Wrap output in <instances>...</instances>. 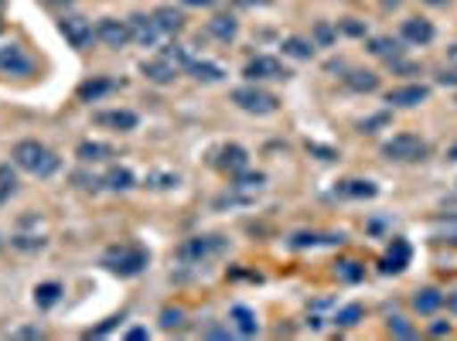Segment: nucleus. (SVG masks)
<instances>
[{
    "instance_id": "nucleus-1",
    "label": "nucleus",
    "mask_w": 457,
    "mask_h": 341,
    "mask_svg": "<svg viewBox=\"0 0 457 341\" xmlns=\"http://www.w3.org/2000/svg\"><path fill=\"white\" fill-rule=\"evenodd\" d=\"M11 157H14V164H18L24 174H31V178H52V174L62 168V157H58L52 147H45L41 140H18Z\"/></svg>"
},
{
    "instance_id": "nucleus-2",
    "label": "nucleus",
    "mask_w": 457,
    "mask_h": 341,
    "mask_svg": "<svg viewBox=\"0 0 457 341\" xmlns=\"http://www.w3.org/2000/svg\"><path fill=\"white\" fill-rule=\"evenodd\" d=\"M147 263H151V256L140 246H113L103 253V266L116 277H137L147 270Z\"/></svg>"
},
{
    "instance_id": "nucleus-3",
    "label": "nucleus",
    "mask_w": 457,
    "mask_h": 341,
    "mask_svg": "<svg viewBox=\"0 0 457 341\" xmlns=\"http://www.w3.org/2000/svg\"><path fill=\"white\" fill-rule=\"evenodd\" d=\"M232 103L243 110V113H253V116H270L280 110V99L267 89H260V86H239V89H232Z\"/></svg>"
},
{
    "instance_id": "nucleus-4",
    "label": "nucleus",
    "mask_w": 457,
    "mask_h": 341,
    "mask_svg": "<svg viewBox=\"0 0 457 341\" xmlns=\"http://www.w3.org/2000/svg\"><path fill=\"white\" fill-rule=\"evenodd\" d=\"M382 154L389 161H396V164H417V161L427 157V144L420 140L417 133H396L393 140L382 144Z\"/></svg>"
},
{
    "instance_id": "nucleus-5",
    "label": "nucleus",
    "mask_w": 457,
    "mask_h": 341,
    "mask_svg": "<svg viewBox=\"0 0 457 341\" xmlns=\"http://www.w3.org/2000/svg\"><path fill=\"white\" fill-rule=\"evenodd\" d=\"M222 253H226V239L222 236H195V239H188L185 246L178 249L181 263H191V266L209 263V260L222 256Z\"/></svg>"
},
{
    "instance_id": "nucleus-6",
    "label": "nucleus",
    "mask_w": 457,
    "mask_h": 341,
    "mask_svg": "<svg viewBox=\"0 0 457 341\" xmlns=\"http://www.w3.org/2000/svg\"><path fill=\"white\" fill-rule=\"evenodd\" d=\"M35 72V58L21 48L18 41H4L0 45V76H31Z\"/></svg>"
},
{
    "instance_id": "nucleus-7",
    "label": "nucleus",
    "mask_w": 457,
    "mask_h": 341,
    "mask_svg": "<svg viewBox=\"0 0 457 341\" xmlns=\"http://www.w3.org/2000/svg\"><path fill=\"white\" fill-rule=\"evenodd\" d=\"M96 41H103L106 48H127L134 41V31H130V21H116V18H103L96 24Z\"/></svg>"
},
{
    "instance_id": "nucleus-8",
    "label": "nucleus",
    "mask_w": 457,
    "mask_h": 341,
    "mask_svg": "<svg viewBox=\"0 0 457 341\" xmlns=\"http://www.w3.org/2000/svg\"><path fill=\"white\" fill-rule=\"evenodd\" d=\"M58 31L65 35V41H69L72 48H89V45H93V38H96L93 21L76 18V14H65V18L58 21Z\"/></svg>"
},
{
    "instance_id": "nucleus-9",
    "label": "nucleus",
    "mask_w": 457,
    "mask_h": 341,
    "mask_svg": "<svg viewBox=\"0 0 457 341\" xmlns=\"http://www.w3.org/2000/svg\"><path fill=\"white\" fill-rule=\"evenodd\" d=\"M130 31H134L137 45H144V48H157L161 38H168V35L161 31V24L154 21V14H134V18H130Z\"/></svg>"
},
{
    "instance_id": "nucleus-10",
    "label": "nucleus",
    "mask_w": 457,
    "mask_h": 341,
    "mask_svg": "<svg viewBox=\"0 0 457 341\" xmlns=\"http://www.w3.org/2000/svg\"><path fill=\"white\" fill-rule=\"evenodd\" d=\"M212 164L219 170H226V174H243V170L249 168V154L239 147V144H226V147H219L215 151V157H212Z\"/></svg>"
},
{
    "instance_id": "nucleus-11",
    "label": "nucleus",
    "mask_w": 457,
    "mask_h": 341,
    "mask_svg": "<svg viewBox=\"0 0 457 341\" xmlns=\"http://www.w3.org/2000/svg\"><path fill=\"white\" fill-rule=\"evenodd\" d=\"M243 76H246L249 82H267V79H287L290 72H287L277 58L256 55V58H249L246 62V72H243Z\"/></svg>"
},
{
    "instance_id": "nucleus-12",
    "label": "nucleus",
    "mask_w": 457,
    "mask_h": 341,
    "mask_svg": "<svg viewBox=\"0 0 457 341\" xmlns=\"http://www.w3.org/2000/svg\"><path fill=\"white\" fill-rule=\"evenodd\" d=\"M140 72L151 79V82H157V86H168V82H174V79H178V72H181V69H178V62H174L168 52H161L157 58L144 62V65H140Z\"/></svg>"
},
{
    "instance_id": "nucleus-13",
    "label": "nucleus",
    "mask_w": 457,
    "mask_h": 341,
    "mask_svg": "<svg viewBox=\"0 0 457 341\" xmlns=\"http://www.w3.org/2000/svg\"><path fill=\"white\" fill-rule=\"evenodd\" d=\"M427 96H430L427 86H400V89H389V93H386V103H389V106H400V110H410V106L427 103Z\"/></svg>"
},
{
    "instance_id": "nucleus-14",
    "label": "nucleus",
    "mask_w": 457,
    "mask_h": 341,
    "mask_svg": "<svg viewBox=\"0 0 457 341\" xmlns=\"http://www.w3.org/2000/svg\"><path fill=\"white\" fill-rule=\"evenodd\" d=\"M96 127H110V130H120V133H130L137 130V113L130 110H103V113L93 116Z\"/></svg>"
},
{
    "instance_id": "nucleus-15",
    "label": "nucleus",
    "mask_w": 457,
    "mask_h": 341,
    "mask_svg": "<svg viewBox=\"0 0 457 341\" xmlns=\"http://www.w3.org/2000/svg\"><path fill=\"white\" fill-rule=\"evenodd\" d=\"M400 35H403V41H410V45H430L437 31H434V24L427 18H406L400 28Z\"/></svg>"
},
{
    "instance_id": "nucleus-16",
    "label": "nucleus",
    "mask_w": 457,
    "mask_h": 341,
    "mask_svg": "<svg viewBox=\"0 0 457 341\" xmlns=\"http://www.w3.org/2000/svg\"><path fill=\"white\" fill-rule=\"evenodd\" d=\"M228 328H232L236 335H243V338H253V335L260 331V321H256V314H253L249 307L239 304V307L228 311Z\"/></svg>"
},
{
    "instance_id": "nucleus-17",
    "label": "nucleus",
    "mask_w": 457,
    "mask_h": 341,
    "mask_svg": "<svg viewBox=\"0 0 457 341\" xmlns=\"http://www.w3.org/2000/svg\"><path fill=\"white\" fill-rule=\"evenodd\" d=\"M209 35L219 41H236V35H239V21L232 18V14H219V18L209 21Z\"/></svg>"
},
{
    "instance_id": "nucleus-18",
    "label": "nucleus",
    "mask_w": 457,
    "mask_h": 341,
    "mask_svg": "<svg viewBox=\"0 0 457 341\" xmlns=\"http://www.w3.org/2000/svg\"><path fill=\"white\" fill-rule=\"evenodd\" d=\"M113 89H116L113 79H89V82L79 86V99H82V103H99L103 96L113 93Z\"/></svg>"
},
{
    "instance_id": "nucleus-19",
    "label": "nucleus",
    "mask_w": 457,
    "mask_h": 341,
    "mask_svg": "<svg viewBox=\"0 0 457 341\" xmlns=\"http://www.w3.org/2000/svg\"><path fill=\"white\" fill-rule=\"evenodd\" d=\"M440 304H444V294L437 287H423L413 294V311L417 314H434V311H440Z\"/></svg>"
},
{
    "instance_id": "nucleus-20",
    "label": "nucleus",
    "mask_w": 457,
    "mask_h": 341,
    "mask_svg": "<svg viewBox=\"0 0 457 341\" xmlns=\"http://www.w3.org/2000/svg\"><path fill=\"white\" fill-rule=\"evenodd\" d=\"M113 147L110 144H99V140H82L79 144L76 157L82 161V164H93V161H106V157H113Z\"/></svg>"
},
{
    "instance_id": "nucleus-21",
    "label": "nucleus",
    "mask_w": 457,
    "mask_h": 341,
    "mask_svg": "<svg viewBox=\"0 0 457 341\" xmlns=\"http://www.w3.org/2000/svg\"><path fill=\"white\" fill-rule=\"evenodd\" d=\"M345 86L355 89V93H376V89H379V76L369 72V69H355V72L345 76Z\"/></svg>"
},
{
    "instance_id": "nucleus-22",
    "label": "nucleus",
    "mask_w": 457,
    "mask_h": 341,
    "mask_svg": "<svg viewBox=\"0 0 457 341\" xmlns=\"http://www.w3.org/2000/svg\"><path fill=\"white\" fill-rule=\"evenodd\" d=\"M406 263H410V246H406L403 239H393V249H389L382 270H386V273H400V270H406Z\"/></svg>"
},
{
    "instance_id": "nucleus-23",
    "label": "nucleus",
    "mask_w": 457,
    "mask_h": 341,
    "mask_svg": "<svg viewBox=\"0 0 457 341\" xmlns=\"http://www.w3.org/2000/svg\"><path fill=\"white\" fill-rule=\"evenodd\" d=\"M154 21L161 24V31H164V35H178V31L185 28V14H181V11H174V7H161V11H154Z\"/></svg>"
},
{
    "instance_id": "nucleus-24",
    "label": "nucleus",
    "mask_w": 457,
    "mask_h": 341,
    "mask_svg": "<svg viewBox=\"0 0 457 341\" xmlns=\"http://www.w3.org/2000/svg\"><path fill=\"white\" fill-rule=\"evenodd\" d=\"M99 185H106L110 191H130L134 188V174H130L127 168H113Z\"/></svg>"
},
{
    "instance_id": "nucleus-25",
    "label": "nucleus",
    "mask_w": 457,
    "mask_h": 341,
    "mask_svg": "<svg viewBox=\"0 0 457 341\" xmlns=\"http://www.w3.org/2000/svg\"><path fill=\"white\" fill-rule=\"evenodd\" d=\"M14 191H18V174H14L11 164H0V205H4Z\"/></svg>"
},
{
    "instance_id": "nucleus-26",
    "label": "nucleus",
    "mask_w": 457,
    "mask_h": 341,
    "mask_svg": "<svg viewBox=\"0 0 457 341\" xmlns=\"http://www.w3.org/2000/svg\"><path fill=\"white\" fill-rule=\"evenodd\" d=\"M188 72H195V79H205V82H219V79L226 76L219 65H212V62H195V58H191Z\"/></svg>"
},
{
    "instance_id": "nucleus-27",
    "label": "nucleus",
    "mask_w": 457,
    "mask_h": 341,
    "mask_svg": "<svg viewBox=\"0 0 457 341\" xmlns=\"http://www.w3.org/2000/svg\"><path fill=\"white\" fill-rule=\"evenodd\" d=\"M369 52L393 62V58H396V52H400V41H396V38H372V41H369Z\"/></svg>"
},
{
    "instance_id": "nucleus-28",
    "label": "nucleus",
    "mask_w": 457,
    "mask_h": 341,
    "mask_svg": "<svg viewBox=\"0 0 457 341\" xmlns=\"http://www.w3.org/2000/svg\"><path fill=\"white\" fill-rule=\"evenodd\" d=\"M62 297V284H38L35 287V304L38 307H52Z\"/></svg>"
},
{
    "instance_id": "nucleus-29",
    "label": "nucleus",
    "mask_w": 457,
    "mask_h": 341,
    "mask_svg": "<svg viewBox=\"0 0 457 341\" xmlns=\"http://www.w3.org/2000/svg\"><path fill=\"white\" fill-rule=\"evenodd\" d=\"M342 195H348V198H372V195H376V185H372V181H345Z\"/></svg>"
},
{
    "instance_id": "nucleus-30",
    "label": "nucleus",
    "mask_w": 457,
    "mask_h": 341,
    "mask_svg": "<svg viewBox=\"0 0 457 341\" xmlns=\"http://www.w3.org/2000/svg\"><path fill=\"white\" fill-rule=\"evenodd\" d=\"M263 185H267V178H263V174H246V170H243V174H236V185H232V188H243V191L253 195V191H260Z\"/></svg>"
},
{
    "instance_id": "nucleus-31",
    "label": "nucleus",
    "mask_w": 457,
    "mask_h": 341,
    "mask_svg": "<svg viewBox=\"0 0 457 341\" xmlns=\"http://www.w3.org/2000/svg\"><path fill=\"white\" fill-rule=\"evenodd\" d=\"M181 324H185V311H181V307H164V311H161V328H164V331H178Z\"/></svg>"
},
{
    "instance_id": "nucleus-32",
    "label": "nucleus",
    "mask_w": 457,
    "mask_h": 341,
    "mask_svg": "<svg viewBox=\"0 0 457 341\" xmlns=\"http://www.w3.org/2000/svg\"><path fill=\"white\" fill-rule=\"evenodd\" d=\"M359 318H362V307H359V304H348V307H342V311L335 314V324H338V328H352V324H359Z\"/></svg>"
},
{
    "instance_id": "nucleus-33",
    "label": "nucleus",
    "mask_w": 457,
    "mask_h": 341,
    "mask_svg": "<svg viewBox=\"0 0 457 341\" xmlns=\"http://www.w3.org/2000/svg\"><path fill=\"white\" fill-rule=\"evenodd\" d=\"M284 52H287V55H294V58H311V55H314V45H307L304 38H287Z\"/></svg>"
},
{
    "instance_id": "nucleus-34",
    "label": "nucleus",
    "mask_w": 457,
    "mask_h": 341,
    "mask_svg": "<svg viewBox=\"0 0 457 341\" xmlns=\"http://www.w3.org/2000/svg\"><path fill=\"white\" fill-rule=\"evenodd\" d=\"M389 331H393V335H400V338H413V335H417V331L403 321V318H393V321H389Z\"/></svg>"
},
{
    "instance_id": "nucleus-35",
    "label": "nucleus",
    "mask_w": 457,
    "mask_h": 341,
    "mask_svg": "<svg viewBox=\"0 0 457 341\" xmlns=\"http://www.w3.org/2000/svg\"><path fill=\"white\" fill-rule=\"evenodd\" d=\"M338 273H342L345 280H359V277H362L359 263H342V270H338Z\"/></svg>"
},
{
    "instance_id": "nucleus-36",
    "label": "nucleus",
    "mask_w": 457,
    "mask_h": 341,
    "mask_svg": "<svg viewBox=\"0 0 457 341\" xmlns=\"http://www.w3.org/2000/svg\"><path fill=\"white\" fill-rule=\"evenodd\" d=\"M342 28H345V31H348V35H362V31H365V28H362V24H355V21H352V18H348V21H345V24H342Z\"/></svg>"
},
{
    "instance_id": "nucleus-37",
    "label": "nucleus",
    "mask_w": 457,
    "mask_h": 341,
    "mask_svg": "<svg viewBox=\"0 0 457 341\" xmlns=\"http://www.w3.org/2000/svg\"><path fill=\"white\" fill-rule=\"evenodd\" d=\"M430 335H451V324L437 321V324H434V328H430Z\"/></svg>"
},
{
    "instance_id": "nucleus-38",
    "label": "nucleus",
    "mask_w": 457,
    "mask_h": 341,
    "mask_svg": "<svg viewBox=\"0 0 457 341\" xmlns=\"http://www.w3.org/2000/svg\"><path fill=\"white\" fill-rule=\"evenodd\" d=\"M41 4H45V7H72L76 0H41Z\"/></svg>"
},
{
    "instance_id": "nucleus-39",
    "label": "nucleus",
    "mask_w": 457,
    "mask_h": 341,
    "mask_svg": "<svg viewBox=\"0 0 457 341\" xmlns=\"http://www.w3.org/2000/svg\"><path fill=\"white\" fill-rule=\"evenodd\" d=\"M127 338H130V341H144V338H147V331H144V328H134V331H127Z\"/></svg>"
},
{
    "instance_id": "nucleus-40",
    "label": "nucleus",
    "mask_w": 457,
    "mask_h": 341,
    "mask_svg": "<svg viewBox=\"0 0 457 341\" xmlns=\"http://www.w3.org/2000/svg\"><path fill=\"white\" fill-rule=\"evenodd\" d=\"M318 38H321V41H331V28H328V24H318Z\"/></svg>"
},
{
    "instance_id": "nucleus-41",
    "label": "nucleus",
    "mask_w": 457,
    "mask_h": 341,
    "mask_svg": "<svg viewBox=\"0 0 457 341\" xmlns=\"http://www.w3.org/2000/svg\"><path fill=\"white\" fill-rule=\"evenodd\" d=\"M181 4H188V7H212L215 0H181Z\"/></svg>"
},
{
    "instance_id": "nucleus-42",
    "label": "nucleus",
    "mask_w": 457,
    "mask_h": 341,
    "mask_svg": "<svg viewBox=\"0 0 457 341\" xmlns=\"http://www.w3.org/2000/svg\"><path fill=\"white\" fill-rule=\"evenodd\" d=\"M440 82H444V86H457V72H444Z\"/></svg>"
},
{
    "instance_id": "nucleus-43",
    "label": "nucleus",
    "mask_w": 457,
    "mask_h": 341,
    "mask_svg": "<svg viewBox=\"0 0 457 341\" xmlns=\"http://www.w3.org/2000/svg\"><path fill=\"white\" fill-rule=\"evenodd\" d=\"M420 4H427V7H444L447 0H420Z\"/></svg>"
},
{
    "instance_id": "nucleus-44",
    "label": "nucleus",
    "mask_w": 457,
    "mask_h": 341,
    "mask_svg": "<svg viewBox=\"0 0 457 341\" xmlns=\"http://www.w3.org/2000/svg\"><path fill=\"white\" fill-rule=\"evenodd\" d=\"M447 307H451V311L457 314V294H451V297H447Z\"/></svg>"
},
{
    "instance_id": "nucleus-45",
    "label": "nucleus",
    "mask_w": 457,
    "mask_h": 341,
    "mask_svg": "<svg viewBox=\"0 0 457 341\" xmlns=\"http://www.w3.org/2000/svg\"><path fill=\"white\" fill-rule=\"evenodd\" d=\"M447 58H451V62L457 65V45H451V48H447Z\"/></svg>"
},
{
    "instance_id": "nucleus-46",
    "label": "nucleus",
    "mask_w": 457,
    "mask_h": 341,
    "mask_svg": "<svg viewBox=\"0 0 457 341\" xmlns=\"http://www.w3.org/2000/svg\"><path fill=\"white\" fill-rule=\"evenodd\" d=\"M382 4H386V7H396V4H400V0H382Z\"/></svg>"
},
{
    "instance_id": "nucleus-47",
    "label": "nucleus",
    "mask_w": 457,
    "mask_h": 341,
    "mask_svg": "<svg viewBox=\"0 0 457 341\" xmlns=\"http://www.w3.org/2000/svg\"><path fill=\"white\" fill-rule=\"evenodd\" d=\"M0 246H4V239H0Z\"/></svg>"
}]
</instances>
